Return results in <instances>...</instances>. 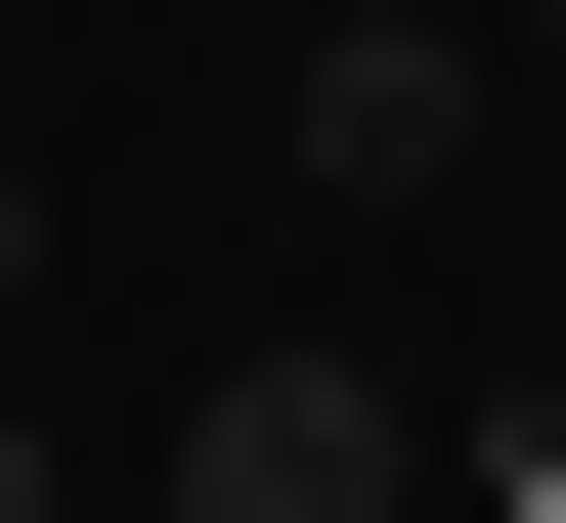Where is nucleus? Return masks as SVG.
Returning <instances> with one entry per match:
<instances>
[{
	"mask_svg": "<svg viewBox=\"0 0 566 523\" xmlns=\"http://www.w3.org/2000/svg\"><path fill=\"white\" fill-rule=\"evenodd\" d=\"M0 523H87V437H44V393H0Z\"/></svg>",
	"mask_w": 566,
	"mask_h": 523,
	"instance_id": "nucleus-3",
	"label": "nucleus"
},
{
	"mask_svg": "<svg viewBox=\"0 0 566 523\" xmlns=\"http://www.w3.org/2000/svg\"><path fill=\"white\" fill-rule=\"evenodd\" d=\"M132 523H436V393H392V349H218Z\"/></svg>",
	"mask_w": 566,
	"mask_h": 523,
	"instance_id": "nucleus-1",
	"label": "nucleus"
},
{
	"mask_svg": "<svg viewBox=\"0 0 566 523\" xmlns=\"http://www.w3.org/2000/svg\"><path fill=\"white\" fill-rule=\"evenodd\" d=\"M480 44H523V87H566V0H480Z\"/></svg>",
	"mask_w": 566,
	"mask_h": 523,
	"instance_id": "nucleus-5",
	"label": "nucleus"
},
{
	"mask_svg": "<svg viewBox=\"0 0 566 523\" xmlns=\"http://www.w3.org/2000/svg\"><path fill=\"white\" fill-rule=\"evenodd\" d=\"M0 305H44V175H0Z\"/></svg>",
	"mask_w": 566,
	"mask_h": 523,
	"instance_id": "nucleus-4",
	"label": "nucleus"
},
{
	"mask_svg": "<svg viewBox=\"0 0 566 523\" xmlns=\"http://www.w3.org/2000/svg\"><path fill=\"white\" fill-rule=\"evenodd\" d=\"M262 132H305V219H436V175L523 132V44H480V0H305V87H262Z\"/></svg>",
	"mask_w": 566,
	"mask_h": 523,
	"instance_id": "nucleus-2",
	"label": "nucleus"
}]
</instances>
